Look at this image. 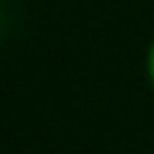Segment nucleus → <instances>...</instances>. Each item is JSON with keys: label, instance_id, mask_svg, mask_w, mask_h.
Masks as SVG:
<instances>
[{"label": "nucleus", "instance_id": "obj_1", "mask_svg": "<svg viewBox=\"0 0 154 154\" xmlns=\"http://www.w3.org/2000/svg\"><path fill=\"white\" fill-rule=\"evenodd\" d=\"M143 73H146V81H149V89L154 92V38L146 46V57H143Z\"/></svg>", "mask_w": 154, "mask_h": 154}]
</instances>
